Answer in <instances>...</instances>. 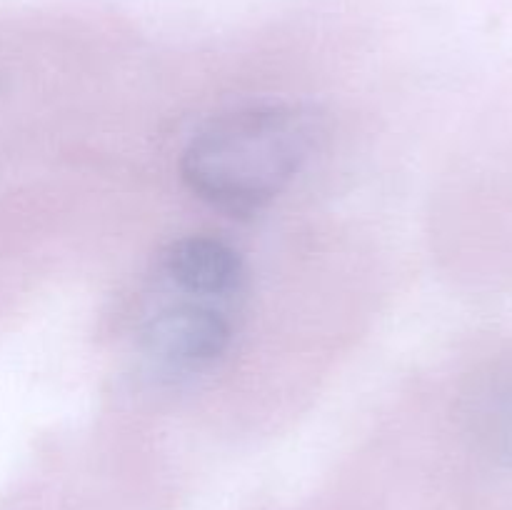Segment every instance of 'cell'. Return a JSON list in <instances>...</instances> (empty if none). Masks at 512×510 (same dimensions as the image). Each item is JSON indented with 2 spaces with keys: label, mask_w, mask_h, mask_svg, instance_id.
<instances>
[{
  "label": "cell",
  "mask_w": 512,
  "mask_h": 510,
  "mask_svg": "<svg viewBox=\"0 0 512 510\" xmlns=\"http://www.w3.org/2000/svg\"><path fill=\"white\" fill-rule=\"evenodd\" d=\"M318 140V123L298 105H253L210 120L180 158L185 185L213 208L253 215L300 173Z\"/></svg>",
  "instance_id": "cell-1"
},
{
  "label": "cell",
  "mask_w": 512,
  "mask_h": 510,
  "mask_svg": "<svg viewBox=\"0 0 512 510\" xmlns=\"http://www.w3.org/2000/svg\"><path fill=\"white\" fill-rule=\"evenodd\" d=\"M233 325L215 303L180 295L155 310L140 328V348L158 368L195 373L218 363L230 348Z\"/></svg>",
  "instance_id": "cell-2"
},
{
  "label": "cell",
  "mask_w": 512,
  "mask_h": 510,
  "mask_svg": "<svg viewBox=\"0 0 512 510\" xmlns=\"http://www.w3.org/2000/svg\"><path fill=\"white\" fill-rule=\"evenodd\" d=\"M465 420L490 458L512 465V373L480 380L468 395Z\"/></svg>",
  "instance_id": "cell-4"
},
{
  "label": "cell",
  "mask_w": 512,
  "mask_h": 510,
  "mask_svg": "<svg viewBox=\"0 0 512 510\" xmlns=\"http://www.w3.org/2000/svg\"><path fill=\"white\" fill-rule=\"evenodd\" d=\"M160 270L180 295L215 305L235 298L245 283L240 255L228 243L208 235L173 240L160 255Z\"/></svg>",
  "instance_id": "cell-3"
}]
</instances>
